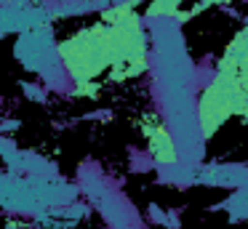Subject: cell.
Instances as JSON below:
<instances>
[{"instance_id":"1","label":"cell","mask_w":248,"mask_h":229,"mask_svg":"<svg viewBox=\"0 0 248 229\" xmlns=\"http://www.w3.org/2000/svg\"><path fill=\"white\" fill-rule=\"evenodd\" d=\"M75 85L93 83L109 69L115 83L136 77L147 69V37L134 5L123 3L104 11V21L80 30L59 46Z\"/></svg>"},{"instance_id":"2","label":"cell","mask_w":248,"mask_h":229,"mask_svg":"<svg viewBox=\"0 0 248 229\" xmlns=\"http://www.w3.org/2000/svg\"><path fill=\"white\" fill-rule=\"evenodd\" d=\"M139 128H141V133H144L147 144H150V152H152V157H155L157 163L160 165L176 163L179 152H176V144H173V136H171V131L163 125V120L155 115V112L141 115L139 117Z\"/></svg>"},{"instance_id":"3","label":"cell","mask_w":248,"mask_h":229,"mask_svg":"<svg viewBox=\"0 0 248 229\" xmlns=\"http://www.w3.org/2000/svg\"><path fill=\"white\" fill-rule=\"evenodd\" d=\"M176 11H179V3H152L147 14H150V16H166V14H171L173 16Z\"/></svg>"}]
</instances>
